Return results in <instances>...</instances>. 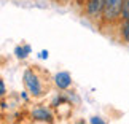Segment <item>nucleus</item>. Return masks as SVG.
<instances>
[{"instance_id":"16","label":"nucleus","mask_w":129,"mask_h":124,"mask_svg":"<svg viewBox=\"0 0 129 124\" xmlns=\"http://www.w3.org/2000/svg\"><path fill=\"white\" fill-rule=\"evenodd\" d=\"M13 124H21V122H19V121H16V122H13Z\"/></svg>"},{"instance_id":"6","label":"nucleus","mask_w":129,"mask_h":124,"mask_svg":"<svg viewBox=\"0 0 129 124\" xmlns=\"http://www.w3.org/2000/svg\"><path fill=\"white\" fill-rule=\"evenodd\" d=\"M120 38L123 43L129 45V19H121L120 22Z\"/></svg>"},{"instance_id":"4","label":"nucleus","mask_w":129,"mask_h":124,"mask_svg":"<svg viewBox=\"0 0 129 124\" xmlns=\"http://www.w3.org/2000/svg\"><path fill=\"white\" fill-rule=\"evenodd\" d=\"M30 118L34 121H38V122H45V124H51L54 121V115L53 111L46 107H35L34 110L30 111Z\"/></svg>"},{"instance_id":"8","label":"nucleus","mask_w":129,"mask_h":124,"mask_svg":"<svg viewBox=\"0 0 129 124\" xmlns=\"http://www.w3.org/2000/svg\"><path fill=\"white\" fill-rule=\"evenodd\" d=\"M121 19H129V0H124V7H123V18Z\"/></svg>"},{"instance_id":"12","label":"nucleus","mask_w":129,"mask_h":124,"mask_svg":"<svg viewBox=\"0 0 129 124\" xmlns=\"http://www.w3.org/2000/svg\"><path fill=\"white\" fill-rule=\"evenodd\" d=\"M27 92H29V91H26V92H22V94H21V97H22V99H24L26 102L29 100V96H27Z\"/></svg>"},{"instance_id":"2","label":"nucleus","mask_w":129,"mask_h":124,"mask_svg":"<svg viewBox=\"0 0 129 124\" xmlns=\"http://www.w3.org/2000/svg\"><path fill=\"white\" fill-rule=\"evenodd\" d=\"M22 81H24V86L29 91L32 97H42L43 96V84L42 80L38 76V73L34 70V68H26L24 70V75H22Z\"/></svg>"},{"instance_id":"3","label":"nucleus","mask_w":129,"mask_h":124,"mask_svg":"<svg viewBox=\"0 0 129 124\" xmlns=\"http://www.w3.org/2000/svg\"><path fill=\"white\" fill-rule=\"evenodd\" d=\"M104 7H105V0H86L83 5V14L91 21L102 19Z\"/></svg>"},{"instance_id":"14","label":"nucleus","mask_w":129,"mask_h":124,"mask_svg":"<svg viewBox=\"0 0 129 124\" xmlns=\"http://www.w3.org/2000/svg\"><path fill=\"white\" fill-rule=\"evenodd\" d=\"M77 2H78V5H85L86 0H77Z\"/></svg>"},{"instance_id":"10","label":"nucleus","mask_w":129,"mask_h":124,"mask_svg":"<svg viewBox=\"0 0 129 124\" xmlns=\"http://www.w3.org/2000/svg\"><path fill=\"white\" fill-rule=\"evenodd\" d=\"M0 96H2V99H5V96H7V88H5L3 80H0Z\"/></svg>"},{"instance_id":"15","label":"nucleus","mask_w":129,"mask_h":124,"mask_svg":"<svg viewBox=\"0 0 129 124\" xmlns=\"http://www.w3.org/2000/svg\"><path fill=\"white\" fill-rule=\"evenodd\" d=\"M77 124H86V122H85V121H83V119H80V121H78Z\"/></svg>"},{"instance_id":"11","label":"nucleus","mask_w":129,"mask_h":124,"mask_svg":"<svg viewBox=\"0 0 129 124\" xmlns=\"http://www.w3.org/2000/svg\"><path fill=\"white\" fill-rule=\"evenodd\" d=\"M40 57L42 59H48V51H45V49H43V51H40Z\"/></svg>"},{"instance_id":"5","label":"nucleus","mask_w":129,"mask_h":124,"mask_svg":"<svg viewBox=\"0 0 129 124\" xmlns=\"http://www.w3.org/2000/svg\"><path fill=\"white\" fill-rule=\"evenodd\" d=\"M53 81H54V84H56V88L59 91H67L72 86V76L69 72H57L53 76Z\"/></svg>"},{"instance_id":"9","label":"nucleus","mask_w":129,"mask_h":124,"mask_svg":"<svg viewBox=\"0 0 129 124\" xmlns=\"http://www.w3.org/2000/svg\"><path fill=\"white\" fill-rule=\"evenodd\" d=\"M89 122L91 124H107V121L104 119V118H101V116H92L91 119H89Z\"/></svg>"},{"instance_id":"1","label":"nucleus","mask_w":129,"mask_h":124,"mask_svg":"<svg viewBox=\"0 0 129 124\" xmlns=\"http://www.w3.org/2000/svg\"><path fill=\"white\" fill-rule=\"evenodd\" d=\"M123 7H124V0H105L102 21L105 24H113V22L121 21Z\"/></svg>"},{"instance_id":"13","label":"nucleus","mask_w":129,"mask_h":124,"mask_svg":"<svg viewBox=\"0 0 129 124\" xmlns=\"http://www.w3.org/2000/svg\"><path fill=\"white\" fill-rule=\"evenodd\" d=\"M57 3H70V0H56Z\"/></svg>"},{"instance_id":"7","label":"nucleus","mask_w":129,"mask_h":124,"mask_svg":"<svg viewBox=\"0 0 129 124\" xmlns=\"http://www.w3.org/2000/svg\"><path fill=\"white\" fill-rule=\"evenodd\" d=\"M32 51V48H30V45H22V46H16L14 48V56H16L18 59H26L29 54H30Z\"/></svg>"}]
</instances>
